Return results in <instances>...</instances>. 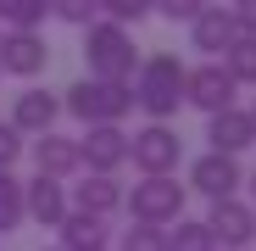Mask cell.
Returning a JSON list of instances; mask_svg holds the SVG:
<instances>
[{
	"mask_svg": "<svg viewBox=\"0 0 256 251\" xmlns=\"http://www.w3.org/2000/svg\"><path fill=\"white\" fill-rule=\"evenodd\" d=\"M122 251H167V229L128 223V229H122Z\"/></svg>",
	"mask_w": 256,
	"mask_h": 251,
	"instance_id": "7402d4cb",
	"label": "cell"
},
{
	"mask_svg": "<svg viewBox=\"0 0 256 251\" xmlns=\"http://www.w3.org/2000/svg\"><path fill=\"white\" fill-rule=\"evenodd\" d=\"M206 140H212V151H218V156H234V162H240V151L256 145L250 112H245V106H228V112H218V117H206Z\"/></svg>",
	"mask_w": 256,
	"mask_h": 251,
	"instance_id": "5bb4252c",
	"label": "cell"
},
{
	"mask_svg": "<svg viewBox=\"0 0 256 251\" xmlns=\"http://www.w3.org/2000/svg\"><path fill=\"white\" fill-rule=\"evenodd\" d=\"M56 117H62V95L34 90V84H28V90L17 95V106H12V129L39 140V134H50V129H56Z\"/></svg>",
	"mask_w": 256,
	"mask_h": 251,
	"instance_id": "7c38bea8",
	"label": "cell"
},
{
	"mask_svg": "<svg viewBox=\"0 0 256 251\" xmlns=\"http://www.w3.org/2000/svg\"><path fill=\"white\" fill-rule=\"evenodd\" d=\"M45 17L50 6H39V0H0V34H39Z\"/></svg>",
	"mask_w": 256,
	"mask_h": 251,
	"instance_id": "ac0fdd59",
	"label": "cell"
},
{
	"mask_svg": "<svg viewBox=\"0 0 256 251\" xmlns=\"http://www.w3.org/2000/svg\"><path fill=\"white\" fill-rule=\"evenodd\" d=\"M167 23H195L200 17V0H167V6H156Z\"/></svg>",
	"mask_w": 256,
	"mask_h": 251,
	"instance_id": "4316f807",
	"label": "cell"
},
{
	"mask_svg": "<svg viewBox=\"0 0 256 251\" xmlns=\"http://www.w3.org/2000/svg\"><path fill=\"white\" fill-rule=\"evenodd\" d=\"M250 201H256V173H250Z\"/></svg>",
	"mask_w": 256,
	"mask_h": 251,
	"instance_id": "83f0119b",
	"label": "cell"
},
{
	"mask_svg": "<svg viewBox=\"0 0 256 251\" xmlns=\"http://www.w3.org/2000/svg\"><path fill=\"white\" fill-rule=\"evenodd\" d=\"M178 156H184V140H178V129H167V123H145V129L128 134V162H134L145 179H173Z\"/></svg>",
	"mask_w": 256,
	"mask_h": 251,
	"instance_id": "5b68a950",
	"label": "cell"
},
{
	"mask_svg": "<svg viewBox=\"0 0 256 251\" xmlns=\"http://www.w3.org/2000/svg\"><path fill=\"white\" fill-rule=\"evenodd\" d=\"M228 17H234V39H256V0L228 6Z\"/></svg>",
	"mask_w": 256,
	"mask_h": 251,
	"instance_id": "484cf974",
	"label": "cell"
},
{
	"mask_svg": "<svg viewBox=\"0 0 256 251\" xmlns=\"http://www.w3.org/2000/svg\"><path fill=\"white\" fill-rule=\"evenodd\" d=\"M17 156H22V134L12 129V123H0V173H12Z\"/></svg>",
	"mask_w": 256,
	"mask_h": 251,
	"instance_id": "d4e9b609",
	"label": "cell"
},
{
	"mask_svg": "<svg viewBox=\"0 0 256 251\" xmlns=\"http://www.w3.org/2000/svg\"><path fill=\"white\" fill-rule=\"evenodd\" d=\"M167 251H218V245H212L200 218H178L173 229H167Z\"/></svg>",
	"mask_w": 256,
	"mask_h": 251,
	"instance_id": "d6986e66",
	"label": "cell"
},
{
	"mask_svg": "<svg viewBox=\"0 0 256 251\" xmlns=\"http://www.w3.org/2000/svg\"><path fill=\"white\" fill-rule=\"evenodd\" d=\"M106 245H112V229L100 218H84V212L62 218V245L56 251H106Z\"/></svg>",
	"mask_w": 256,
	"mask_h": 251,
	"instance_id": "e0dca14e",
	"label": "cell"
},
{
	"mask_svg": "<svg viewBox=\"0 0 256 251\" xmlns=\"http://www.w3.org/2000/svg\"><path fill=\"white\" fill-rule=\"evenodd\" d=\"M240 184H245L240 162H234V156H218V151H206V156L190 162V184H184V190H200V195H212V201H228Z\"/></svg>",
	"mask_w": 256,
	"mask_h": 251,
	"instance_id": "9c48e42d",
	"label": "cell"
},
{
	"mask_svg": "<svg viewBox=\"0 0 256 251\" xmlns=\"http://www.w3.org/2000/svg\"><path fill=\"white\" fill-rule=\"evenodd\" d=\"M34 162H39V179H56V184H67L72 173H78V140H67V134H39L34 140Z\"/></svg>",
	"mask_w": 256,
	"mask_h": 251,
	"instance_id": "9a60e30c",
	"label": "cell"
},
{
	"mask_svg": "<svg viewBox=\"0 0 256 251\" xmlns=\"http://www.w3.org/2000/svg\"><path fill=\"white\" fill-rule=\"evenodd\" d=\"M122 162H128V129H90L78 140V167H90L100 179H117Z\"/></svg>",
	"mask_w": 256,
	"mask_h": 251,
	"instance_id": "ba28073f",
	"label": "cell"
},
{
	"mask_svg": "<svg viewBox=\"0 0 256 251\" xmlns=\"http://www.w3.org/2000/svg\"><path fill=\"white\" fill-rule=\"evenodd\" d=\"M234 95H240V84L223 73V62H200V67H184V101H190V106H200L206 117L228 112V106H234Z\"/></svg>",
	"mask_w": 256,
	"mask_h": 251,
	"instance_id": "52a82bcc",
	"label": "cell"
},
{
	"mask_svg": "<svg viewBox=\"0 0 256 251\" xmlns=\"http://www.w3.org/2000/svg\"><path fill=\"white\" fill-rule=\"evenodd\" d=\"M134 106L150 112V123H167L178 106H184V62L173 51H156V56H140V73H134Z\"/></svg>",
	"mask_w": 256,
	"mask_h": 251,
	"instance_id": "6da1fadb",
	"label": "cell"
},
{
	"mask_svg": "<svg viewBox=\"0 0 256 251\" xmlns=\"http://www.w3.org/2000/svg\"><path fill=\"white\" fill-rule=\"evenodd\" d=\"M190 39H195V51H206V62H218V56L234 45V17H228V6H200V17L190 23Z\"/></svg>",
	"mask_w": 256,
	"mask_h": 251,
	"instance_id": "2e32d148",
	"label": "cell"
},
{
	"mask_svg": "<svg viewBox=\"0 0 256 251\" xmlns=\"http://www.w3.org/2000/svg\"><path fill=\"white\" fill-rule=\"evenodd\" d=\"M223 73L234 84H256V39H234L223 51Z\"/></svg>",
	"mask_w": 256,
	"mask_h": 251,
	"instance_id": "ffe728a7",
	"label": "cell"
},
{
	"mask_svg": "<svg viewBox=\"0 0 256 251\" xmlns=\"http://www.w3.org/2000/svg\"><path fill=\"white\" fill-rule=\"evenodd\" d=\"M22 218H34L39 229H62V218H67V184L34 173L22 184Z\"/></svg>",
	"mask_w": 256,
	"mask_h": 251,
	"instance_id": "4fadbf2b",
	"label": "cell"
},
{
	"mask_svg": "<svg viewBox=\"0 0 256 251\" xmlns=\"http://www.w3.org/2000/svg\"><path fill=\"white\" fill-rule=\"evenodd\" d=\"M200 223H206V234H212L218 251H245L256 240V206L240 201V195H228V201H212V212Z\"/></svg>",
	"mask_w": 256,
	"mask_h": 251,
	"instance_id": "8992f818",
	"label": "cell"
},
{
	"mask_svg": "<svg viewBox=\"0 0 256 251\" xmlns=\"http://www.w3.org/2000/svg\"><path fill=\"white\" fill-rule=\"evenodd\" d=\"M84 62H90V78H100V84H134V73H140L134 34L112 28L106 17H95L84 28Z\"/></svg>",
	"mask_w": 256,
	"mask_h": 251,
	"instance_id": "7a4b0ae2",
	"label": "cell"
},
{
	"mask_svg": "<svg viewBox=\"0 0 256 251\" xmlns=\"http://www.w3.org/2000/svg\"><path fill=\"white\" fill-rule=\"evenodd\" d=\"M67 28H90L95 17H100V6H90V0H62V6H50Z\"/></svg>",
	"mask_w": 256,
	"mask_h": 251,
	"instance_id": "cb8c5ba5",
	"label": "cell"
},
{
	"mask_svg": "<svg viewBox=\"0 0 256 251\" xmlns=\"http://www.w3.org/2000/svg\"><path fill=\"white\" fill-rule=\"evenodd\" d=\"M250 129H256V106H250Z\"/></svg>",
	"mask_w": 256,
	"mask_h": 251,
	"instance_id": "f1b7e54d",
	"label": "cell"
},
{
	"mask_svg": "<svg viewBox=\"0 0 256 251\" xmlns=\"http://www.w3.org/2000/svg\"><path fill=\"white\" fill-rule=\"evenodd\" d=\"M67 212H84V218H112V212H122V184L117 179H100V173H90L84 184H67Z\"/></svg>",
	"mask_w": 256,
	"mask_h": 251,
	"instance_id": "8fae6325",
	"label": "cell"
},
{
	"mask_svg": "<svg viewBox=\"0 0 256 251\" xmlns=\"http://www.w3.org/2000/svg\"><path fill=\"white\" fill-rule=\"evenodd\" d=\"M22 223V179L0 173V234H12Z\"/></svg>",
	"mask_w": 256,
	"mask_h": 251,
	"instance_id": "44dd1931",
	"label": "cell"
},
{
	"mask_svg": "<svg viewBox=\"0 0 256 251\" xmlns=\"http://www.w3.org/2000/svg\"><path fill=\"white\" fill-rule=\"evenodd\" d=\"M184 184L178 179H140L134 190H122V206H128V218L145 223V229H167V223H178L184 218Z\"/></svg>",
	"mask_w": 256,
	"mask_h": 251,
	"instance_id": "277c9868",
	"label": "cell"
},
{
	"mask_svg": "<svg viewBox=\"0 0 256 251\" xmlns=\"http://www.w3.org/2000/svg\"><path fill=\"white\" fill-rule=\"evenodd\" d=\"M100 12H106V23H112V28H128V23H145V17H150L145 0H106Z\"/></svg>",
	"mask_w": 256,
	"mask_h": 251,
	"instance_id": "603a6c76",
	"label": "cell"
},
{
	"mask_svg": "<svg viewBox=\"0 0 256 251\" xmlns=\"http://www.w3.org/2000/svg\"><path fill=\"white\" fill-rule=\"evenodd\" d=\"M45 62H50L45 34H0V73H12V78H39Z\"/></svg>",
	"mask_w": 256,
	"mask_h": 251,
	"instance_id": "30bf717a",
	"label": "cell"
},
{
	"mask_svg": "<svg viewBox=\"0 0 256 251\" xmlns=\"http://www.w3.org/2000/svg\"><path fill=\"white\" fill-rule=\"evenodd\" d=\"M62 112H72L90 129H122V117L134 112V90L128 84H100V78H78L62 95Z\"/></svg>",
	"mask_w": 256,
	"mask_h": 251,
	"instance_id": "3957f363",
	"label": "cell"
},
{
	"mask_svg": "<svg viewBox=\"0 0 256 251\" xmlns=\"http://www.w3.org/2000/svg\"><path fill=\"white\" fill-rule=\"evenodd\" d=\"M45 251H56V245H45Z\"/></svg>",
	"mask_w": 256,
	"mask_h": 251,
	"instance_id": "f546056e",
	"label": "cell"
}]
</instances>
